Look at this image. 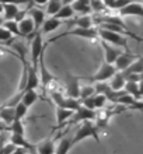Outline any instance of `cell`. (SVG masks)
Segmentation results:
<instances>
[{"mask_svg":"<svg viewBox=\"0 0 143 154\" xmlns=\"http://www.w3.org/2000/svg\"><path fill=\"white\" fill-rule=\"evenodd\" d=\"M125 83H126V81H125V77L122 76V73L117 72L114 76L111 77L110 88L112 90V91H122V90H123V85H125Z\"/></svg>","mask_w":143,"mask_h":154,"instance_id":"44dd1931","label":"cell"},{"mask_svg":"<svg viewBox=\"0 0 143 154\" xmlns=\"http://www.w3.org/2000/svg\"><path fill=\"white\" fill-rule=\"evenodd\" d=\"M62 25V21L56 20V18H53V17H51V18H48V20L44 21V24H42V31H41V35L42 34H49V32H53L55 29H58L59 27Z\"/></svg>","mask_w":143,"mask_h":154,"instance_id":"cb8c5ba5","label":"cell"},{"mask_svg":"<svg viewBox=\"0 0 143 154\" xmlns=\"http://www.w3.org/2000/svg\"><path fill=\"white\" fill-rule=\"evenodd\" d=\"M72 8H73L74 13H82V16H90V2L89 0H77V2H73L70 3Z\"/></svg>","mask_w":143,"mask_h":154,"instance_id":"d6986e66","label":"cell"},{"mask_svg":"<svg viewBox=\"0 0 143 154\" xmlns=\"http://www.w3.org/2000/svg\"><path fill=\"white\" fill-rule=\"evenodd\" d=\"M0 119L6 126H10L14 122V108H11V106L0 108Z\"/></svg>","mask_w":143,"mask_h":154,"instance_id":"603a6c76","label":"cell"},{"mask_svg":"<svg viewBox=\"0 0 143 154\" xmlns=\"http://www.w3.org/2000/svg\"><path fill=\"white\" fill-rule=\"evenodd\" d=\"M39 85V77H38L37 69H34L31 66H27V84H25L24 91H30V90H35Z\"/></svg>","mask_w":143,"mask_h":154,"instance_id":"7c38bea8","label":"cell"},{"mask_svg":"<svg viewBox=\"0 0 143 154\" xmlns=\"http://www.w3.org/2000/svg\"><path fill=\"white\" fill-rule=\"evenodd\" d=\"M37 154H55V143L52 139H45L35 146Z\"/></svg>","mask_w":143,"mask_h":154,"instance_id":"2e32d148","label":"cell"},{"mask_svg":"<svg viewBox=\"0 0 143 154\" xmlns=\"http://www.w3.org/2000/svg\"><path fill=\"white\" fill-rule=\"evenodd\" d=\"M135 59H136V56L131 52V51H129V52H122L114 63L115 70H117V72H123V70H126L128 67H129V65H131Z\"/></svg>","mask_w":143,"mask_h":154,"instance_id":"30bf717a","label":"cell"},{"mask_svg":"<svg viewBox=\"0 0 143 154\" xmlns=\"http://www.w3.org/2000/svg\"><path fill=\"white\" fill-rule=\"evenodd\" d=\"M44 51H45V46L42 44V35L41 32H37L31 41V67L37 69L38 59Z\"/></svg>","mask_w":143,"mask_h":154,"instance_id":"277c9868","label":"cell"},{"mask_svg":"<svg viewBox=\"0 0 143 154\" xmlns=\"http://www.w3.org/2000/svg\"><path fill=\"white\" fill-rule=\"evenodd\" d=\"M3 4V21H14L16 16L20 11V7L18 4L16 3H2Z\"/></svg>","mask_w":143,"mask_h":154,"instance_id":"9a60e30c","label":"cell"},{"mask_svg":"<svg viewBox=\"0 0 143 154\" xmlns=\"http://www.w3.org/2000/svg\"><path fill=\"white\" fill-rule=\"evenodd\" d=\"M86 121H95V111H91L89 109V108H86V106L80 105L77 108V109L73 112V115H72V118H70L69 121H67V123H70V125H74V123H79V122H86Z\"/></svg>","mask_w":143,"mask_h":154,"instance_id":"5b68a950","label":"cell"},{"mask_svg":"<svg viewBox=\"0 0 143 154\" xmlns=\"http://www.w3.org/2000/svg\"><path fill=\"white\" fill-rule=\"evenodd\" d=\"M10 38H11V34L8 31H6L3 27H0V41L3 42V41H8Z\"/></svg>","mask_w":143,"mask_h":154,"instance_id":"8d00e7d4","label":"cell"},{"mask_svg":"<svg viewBox=\"0 0 143 154\" xmlns=\"http://www.w3.org/2000/svg\"><path fill=\"white\" fill-rule=\"evenodd\" d=\"M65 85H66V93H67V98L79 100V93H80L79 77L73 76V74H70V73H66Z\"/></svg>","mask_w":143,"mask_h":154,"instance_id":"52a82bcc","label":"cell"},{"mask_svg":"<svg viewBox=\"0 0 143 154\" xmlns=\"http://www.w3.org/2000/svg\"><path fill=\"white\" fill-rule=\"evenodd\" d=\"M93 101H94V109H102L104 106L107 105V98L102 95V94H94V97H93Z\"/></svg>","mask_w":143,"mask_h":154,"instance_id":"d590c367","label":"cell"},{"mask_svg":"<svg viewBox=\"0 0 143 154\" xmlns=\"http://www.w3.org/2000/svg\"><path fill=\"white\" fill-rule=\"evenodd\" d=\"M72 149V139L62 137L58 146H55V154H67Z\"/></svg>","mask_w":143,"mask_h":154,"instance_id":"4316f807","label":"cell"},{"mask_svg":"<svg viewBox=\"0 0 143 154\" xmlns=\"http://www.w3.org/2000/svg\"><path fill=\"white\" fill-rule=\"evenodd\" d=\"M118 13V17H128V16H136V17H143V4L142 3H131L128 2Z\"/></svg>","mask_w":143,"mask_h":154,"instance_id":"ba28073f","label":"cell"},{"mask_svg":"<svg viewBox=\"0 0 143 154\" xmlns=\"http://www.w3.org/2000/svg\"><path fill=\"white\" fill-rule=\"evenodd\" d=\"M95 94L94 85H83L80 87V93H79V101H84L87 98L93 97Z\"/></svg>","mask_w":143,"mask_h":154,"instance_id":"4dcf8cb0","label":"cell"},{"mask_svg":"<svg viewBox=\"0 0 143 154\" xmlns=\"http://www.w3.org/2000/svg\"><path fill=\"white\" fill-rule=\"evenodd\" d=\"M56 123H58V128H62L65 122H67L72 118L73 115V111H69V109H63V108H58L56 106Z\"/></svg>","mask_w":143,"mask_h":154,"instance_id":"484cf974","label":"cell"},{"mask_svg":"<svg viewBox=\"0 0 143 154\" xmlns=\"http://www.w3.org/2000/svg\"><path fill=\"white\" fill-rule=\"evenodd\" d=\"M27 112H28V108H27L24 104L18 102V104L14 106V121H21V119L27 115Z\"/></svg>","mask_w":143,"mask_h":154,"instance_id":"d6a6232c","label":"cell"},{"mask_svg":"<svg viewBox=\"0 0 143 154\" xmlns=\"http://www.w3.org/2000/svg\"><path fill=\"white\" fill-rule=\"evenodd\" d=\"M142 70H143V60L140 56H138L135 60L129 65V67H128L126 70L119 72V73H122V74H142Z\"/></svg>","mask_w":143,"mask_h":154,"instance_id":"7402d4cb","label":"cell"},{"mask_svg":"<svg viewBox=\"0 0 143 154\" xmlns=\"http://www.w3.org/2000/svg\"><path fill=\"white\" fill-rule=\"evenodd\" d=\"M6 130H8V126H6L3 122L0 121V133H2V132H6Z\"/></svg>","mask_w":143,"mask_h":154,"instance_id":"f35d334b","label":"cell"},{"mask_svg":"<svg viewBox=\"0 0 143 154\" xmlns=\"http://www.w3.org/2000/svg\"><path fill=\"white\" fill-rule=\"evenodd\" d=\"M98 132H100V128L95 125V122L93 121H86L83 122L82 125L79 126V129L76 130L74 136L72 137V146L80 143L82 140L87 137H93L97 143H100V136H98Z\"/></svg>","mask_w":143,"mask_h":154,"instance_id":"6da1fadb","label":"cell"},{"mask_svg":"<svg viewBox=\"0 0 143 154\" xmlns=\"http://www.w3.org/2000/svg\"><path fill=\"white\" fill-rule=\"evenodd\" d=\"M10 144H13L14 147H20V149H24L27 151H33L35 150L33 144H30L25 137L23 136H17V134H10Z\"/></svg>","mask_w":143,"mask_h":154,"instance_id":"ac0fdd59","label":"cell"},{"mask_svg":"<svg viewBox=\"0 0 143 154\" xmlns=\"http://www.w3.org/2000/svg\"><path fill=\"white\" fill-rule=\"evenodd\" d=\"M101 45H102V49H104L105 63H108V65H114L115 60L118 59V56L123 52V51L122 49H119V48H115V46H112V45L105 44V42H102V41H101Z\"/></svg>","mask_w":143,"mask_h":154,"instance_id":"8fae6325","label":"cell"},{"mask_svg":"<svg viewBox=\"0 0 143 154\" xmlns=\"http://www.w3.org/2000/svg\"><path fill=\"white\" fill-rule=\"evenodd\" d=\"M37 100H38L37 91H35V90H30V91H24V93H23L20 102L24 104L27 108H30V106H33L34 104L37 102Z\"/></svg>","mask_w":143,"mask_h":154,"instance_id":"d4e9b609","label":"cell"},{"mask_svg":"<svg viewBox=\"0 0 143 154\" xmlns=\"http://www.w3.org/2000/svg\"><path fill=\"white\" fill-rule=\"evenodd\" d=\"M2 24H3V18H0V27H2Z\"/></svg>","mask_w":143,"mask_h":154,"instance_id":"60d3db41","label":"cell"},{"mask_svg":"<svg viewBox=\"0 0 143 154\" xmlns=\"http://www.w3.org/2000/svg\"><path fill=\"white\" fill-rule=\"evenodd\" d=\"M63 6V3L62 2H58V0H52V2H49V3H46V8H45V14H48L49 18L51 17H53L55 14H56L59 10H61V7Z\"/></svg>","mask_w":143,"mask_h":154,"instance_id":"f546056e","label":"cell"},{"mask_svg":"<svg viewBox=\"0 0 143 154\" xmlns=\"http://www.w3.org/2000/svg\"><path fill=\"white\" fill-rule=\"evenodd\" d=\"M11 154H27V150L20 149V147H16V149H14V151H13Z\"/></svg>","mask_w":143,"mask_h":154,"instance_id":"74e56055","label":"cell"},{"mask_svg":"<svg viewBox=\"0 0 143 154\" xmlns=\"http://www.w3.org/2000/svg\"><path fill=\"white\" fill-rule=\"evenodd\" d=\"M44 56H45V51L41 53V56H39V59H38L37 72H38V77H39V80H42V85H44L45 88H48L49 85L55 81V77H53V74L51 73L48 69H46L45 59H44Z\"/></svg>","mask_w":143,"mask_h":154,"instance_id":"3957f363","label":"cell"},{"mask_svg":"<svg viewBox=\"0 0 143 154\" xmlns=\"http://www.w3.org/2000/svg\"><path fill=\"white\" fill-rule=\"evenodd\" d=\"M0 14H3V4L0 3Z\"/></svg>","mask_w":143,"mask_h":154,"instance_id":"ab89813d","label":"cell"},{"mask_svg":"<svg viewBox=\"0 0 143 154\" xmlns=\"http://www.w3.org/2000/svg\"><path fill=\"white\" fill-rule=\"evenodd\" d=\"M34 31H35L34 23L31 21V18H30L28 16L25 17V18H23V20L18 23V34L23 35V37H28L30 34H33Z\"/></svg>","mask_w":143,"mask_h":154,"instance_id":"e0dca14e","label":"cell"},{"mask_svg":"<svg viewBox=\"0 0 143 154\" xmlns=\"http://www.w3.org/2000/svg\"><path fill=\"white\" fill-rule=\"evenodd\" d=\"M2 27L6 31H8L11 35H20L18 34V23H16V21H3Z\"/></svg>","mask_w":143,"mask_h":154,"instance_id":"836d02e7","label":"cell"},{"mask_svg":"<svg viewBox=\"0 0 143 154\" xmlns=\"http://www.w3.org/2000/svg\"><path fill=\"white\" fill-rule=\"evenodd\" d=\"M97 37L101 38L102 42H105L108 45H112L115 48H123L125 52H129V46H128V41L125 37L119 35V34H114L110 32V31H105V29L97 28Z\"/></svg>","mask_w":143,"mask_h":154,"instance_id":"7a4b0ae2","label":"cell"},{"mask_svg":"<svg viewBox=\"0 0 143 154\" xmlns=\"http://www.w3.org/2000/svg\"><path fill=\"white\" fill-rule=\"evenodd\" d=\"M123 91L129 94L131 97H133L136 101L142 100V85L140 83H132V81H126L123 85Z\"/></svg>","mask_w":143,"mask_h":154,"instance_id":"5bb4252c","label":"cell"},{"mask_svg":"<svg viewBox=\"0 0 143 154\" xmlns=\"http://www.w3.org/2000/svg\"><path fill=\"white\" fill-rule=\"evenodd\" d=\"M90 10L91 13H105L108 11L104 6V2L101 0H91L90 2Z\"/></svg>","mask_w":143,"mask_h":154,"instance_id":"e575fe53","label":"cell"},{"mask_svg":"<svg viewBox=\"0 0 143 154\" xmlns=\"http://www.w3.org/2000/svg\"><path fill=\"white\" fill-rule=\"evenodd\" d=\"M8 130H10V133L11 134H17V136H25V130H24V125H23V122L21 121H14L11 125L8 126Z\"/></svg>","mask_w":143,"mask_h":154,"instance_id":"1f68e13d","label":"cell"},{"mask_svg":"<svg viewBox=\"0 0 143 154\" xmlns=\"http://www.w3.org/2000/svg\"><path fill=\"white\" fill-rule=\"evenodd\" d=\"M126 3H128V0H105V2H104V6H105L107 10L119 11Z\"/></svg>","mask_w":143,"mask_h":154,"instance_id":"f1b7e54d","label":"cell"},{"mask_svg":"<svg viewBox=\"0 0 143 154\" xmlns=\"http://www.w3.org/2000/svg\"><path fill=\"white\" fill-rule=\"evenodd\" d=\"M27 16H28L30 18H31V21L34 23L35 31H38V29L41 28L42 24H44V21L46 20L44 10H42V8H38V7H33V4H31L30 8L27 10Z\"/></svg>","mask_w":143,"mask_h":154,"instance_id":"9c48e42d","label":"cell"},{"mask_svg":"<svg viewBox=\"0 0 143 154\" xmlns=\"http://www.w3.org/2000/svg\"><path fill=\"white\" fill-rule=\"evenodd\" d=\"M74 24H76V28L89 29V28H93L94 20H93V17L91 16H80L79 18H76Z\"/></svg>","mask_w":143,"mask_h":154,"instance_id":"83f0119b","label":"cell"},{"mask_svg":"<svg viewBox=\"0 0 143 154\" xmlns=\"http://www.w3.org/2000/svg\"><path fill=\"white\" fill-rule=\"evenodd\" d=\"M115 73H117V70H115L114 65H108V63L104 62V63L100 66V69L97 70V73L90 77V80L95 81V83H104V81L110 80Z\"/></svg>","mask_w":143,"mask_h":154,"instance_id":"8992f818","label":"cell"},{"mask_svg":"<svg viewBox=\"0 0 143 154\" xmlns=\"http://www.w3.org/2000/svg\"><path fill=\"white\" fill-rule=\"evenodd\" d=\"M63 35H73V37H80L84 38V39H94V38H97V28H89V29L73 28L67 31L66 34H62L61 37H63Z\"/></svg>","mask_w":143,"mask_h":154,"instance_id":"4fadbf2b","label":"cell"},{"mask_svg":"<svg viewBox=\"0 0 143 154\" xmlns=\"http://www.w3.org/2000/svg\"><path fill=\"white\" fill-rule=\"evenodd\" d=\"M73 16H74V11H73V8H72V6H70V3H63L61 10L53 16V18H56L59 21H63V20H69Z\"/></svg>","mask_w":143,"mask_h":154,"instance_id":"ffe728a7","label":"cell"}]
</instances>
